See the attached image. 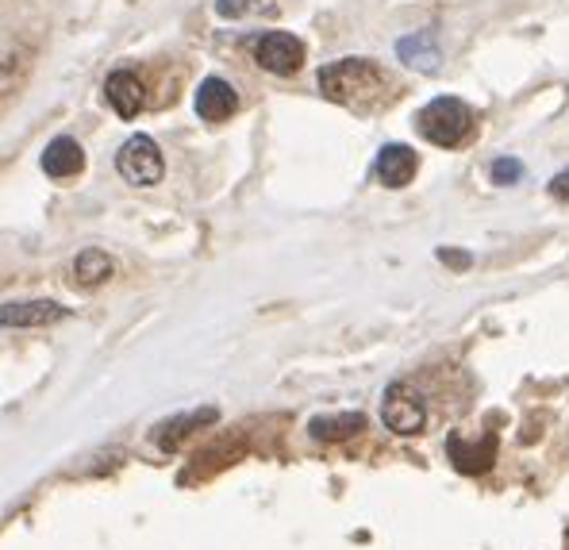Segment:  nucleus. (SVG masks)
I'll return each mask as SVG.
<instances>
[{"label": "nucleus", "instance_id": "a211bd4d", "mask_svg": "<svg viewBox=\"0 0 569 550\" xmlns=\"http://www.w3.org/2000/svg\"><path fill=\"white\" fill-rule=\"evenodd\" d=\"M550 197H555V200H569V170L558 173V178L550 181Z\"/></svg>", "mask_w": 569, "mask_h": 550}, {"label": "nucleus", "instance_id": "0eeeda50", "mask_svg": "<svg viewBox=\"0 0 569 550\" xmlns=\"http://www.w3.org/2000/svg\"><path fill=\"white\" fill-rule=\"evenodd\" d=\"M104 97H108V104H112V112L120 116V120H136L142 108H147V89H142V78L136 70L108 73Z\"/></svg>", "mask_w": 569, "mask_h": 550}, {"label": "nucleus", "instance_id": "423d86ee", "mask_svg": "<svg viewBox=\"0 0 569 550\" xmlns=\"http://www.w3.org/2000/svg\"><path fill=\"white\" fill-rule=\"evenodd\" d=\"M66 316L58 300H8L0 304V328H50Z\"/></svg>", "mask_w": 569, "mask_h": 550}, {"label": "nucleus", "instance_id": "4468645a", "mask_svg": "<svg viewBox=\"0 0 569 550\" xmlns=\"http://www.w3.org/2000/svg\"><path fill=\"white\" fill-rule=\"evenodd\" d=\"M366 428V416L362 412H342V416H316L312 423H308V431H312V439H320V443H342V439L358 436V431Z\"/></svg>", "mask_w": 569, "mask_h": 550}, {"label": "nucleus", "instance_id": "f257e3e1", "mask_svg": "<svg viewBox=\"0 0 569 550\" xmlns=\"http://www.w3.org/2000/svg\"><path fill=\"white\" fill-rule=\"evenodd\" d=\"M320 93L342 108H373L389 89V78L370 58H339L320 70Z\"/></svg>", "mask_w": 569, "mask_h": 550}, {"label": "nucleus", "instance_id": "f3484780", "mask_svg": "<svg viewBox=\"0 0 569 550\" xmlns=\"http://www.w3.org/2000/svg\"><path fill=\"white\" fill-rule=\"evenodd\" d=\"M258 4H262V0H216V12H220L223 20H242V16L254 12Z\"/></svg>", "mask_w": 569, "mask_h": 550}, {"label": "nucleus", "instance_id": "f8f14e48", "mask_svg": "<svg viewBox=\"0 0 569 550\" xmlns=\"http://www.w3.org/2000/svg\"><path fill=\"white\" fill-rule=\"evenodd\" d=\"M216 420H220L216 408H197V412H189V416H173V420H166L162 428L154 431V443L162 450H178L192 431L208 428V423H216Z\"/></svg>", "mask_w": 569, "mask_h": 550}, {"label": "nucleus", "instance_id": "ddd939ff", "mask_svg": "<svg viewBox=\"0 0 569 550\" xmlns=\"http://www.w3.org/2000/svg\"><path fill=\"white\" fill-rule=\"evenodd\" d=\"M397 54H400V62H408L412 70H420V73H435V70H439V62H442L435 31H416V36L400 39Z\"/></svg>", "mask_w": 569, "mask_h": 550}, {"label": "nucleus", "instance_id": "1a4fd4ad", "mask_svg": "<svg viewBox=\"0 0 569 550\" xmlns=\"http://www.w3.org/2000/svg\"><path fill=\"white\" fill-rule=\"evenodd\" d=\"M239 112V93L231 89V81L223 78H208L197 89V116L208 123H223Z\"/></svg>", "mask_w": 569, "mask_h": 550}, {"label": "nucleus", "instance_id": "7ed1b4c3", "mask_svg": "<svg viewBox=\"0 0 569 550\" xmlns=\"http://www.w3.org/2000/svg\"><path fill=\"white\" fill-rule=\"evenodd\" d=\"M116 170H120V178L128 181V186L147 189V186H158V181H162L166 158L150 136H131L128 143L120 147V154H116Z\"/></svg>", "mask_w": 569, "mask_h": 550}, {"label": "nucleus", "instance_id": "20e7f679", "mask_svg": "<svg viewBox=\"0 0 569 550\" xmlns=\"http://www.w3.org/2000/svg\"><path fill=\"white\" fill-rule=\"evenodd\" d=\"M381 420L397 436H420L427 423V404L408 381H392L381 397Z\"/></svg>", "mask_w": 569, "mask_h": 550}, {"label": "nucleus", "instance_id": "9b49d317", "mask_svg": "<svg viewBox=\"0 0 569 550\" xmlns=\"http://www.w3.org/2000/svg\"><path fill=\"white\" fill-rule=\"evenodd\" d=\"M86 170V150H81L78 139L70 136H58L50 139V147L43 150V173L54 181H66V178H78Z\"/></svg>", "mask_w": 569, "mask_h": 550}, {"label": "nucleus", "instance_id": "9d476101", "mask_svg": "<svg viewBox=\"0 0 569 550\" xmlns=\"http://www.w3.org/2000/svg\"><path fill=\"white\" fill-rule=\"evenodd\" d=\"M447 454L458 473H489L492 462H497V436H485L481 443H466L455 431V436L447 439Z\"/></svg>", "mask_w": 569, "mask_h": 550}, {"label": "nucleus", "instance_id": "2eb2a0df", "mask_svg": "<svg viewBox=\"0 0 569 550\" xmlns=\"http://www.w3.org/2000/svg\"><path fill=\"white\" fill-rule=\"evenodd\" d=\"M116 273V262L112 254H104L100 247H89L73 258V278H78L81 289H93V286H104L108 278Z\"/></svg>", "mask_w": 569, "mask_h": 550}, {"label": "nucleus", "instance_id": "dca6fc26", "mask_svg": "<svg viewBox=\"0 0 569 550\" xmlns=\"http://www.w3.org/2000/svg\"><path fill=\"white\" fill-rule=\"evenodd\" d=\"M489 173L497 186H516V181L523 178V162H516V158H497Z\"/></svg>", "mask_w": 569, "mask_h": 550}, {"label": "nucleus", "instance_id": "f03ea898", "mask_svg": "<svg viewBox=\"0 0 569 550\" xmlns=\"http://www.w3.org/2000/svg\"><path fill=\"white\" fill-rule=\"evenodd\" d=\"M473 108L458 97H435L416 116V131L435 147H462L473 136Z\"/></svg>", "mask_w": 569, "mask_h": 550}, {"label": "nucleus", "instance_id": "39448f33", "mask_svg": "<svg viewBox=\"0 0 569 550\" xmlns=\"http://www.w3.org/2000/svg\"><path fill=\"white\" fill-rule=\"evenodd\" d=\"M250 50H254V62L262 70L278 73V78H289V73H297L305 66V43L297 36H289V31H266V36L254 39Z\"/></svg>", "mask_w": 569, "mask_h": 550}, {"label": "nucleus", "instance_id": "6e6552de", "mask_svg": "<svg viewBox=\"0 0 569 550\" xmlns=\"http://www.w3.org/2000/svg\"><path fill=\"white\" fill-rule=\"evenodd\" d=\"M416 170H420V154L405 143L381 147L378 162H373V173H378V181L385 189H405L408 181L416 178Z\"/></svg>", "mask_w": 569, "mask_h": 550}]
</instances>
